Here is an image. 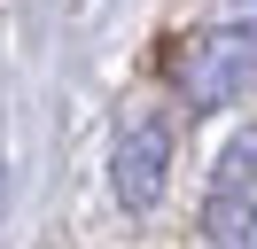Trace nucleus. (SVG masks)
I'll return each mask as SVG.
<instances>
[{
	"instance_id": "nucleus-1",
	"label": "nucleus",
	"mask_w": 257,
	"mask_h": 249,
	"mask_svg": "<svg viewBox=\"0 0 257 249\" xmlns=\"http://www.w3.org/2000/svg\"><path fill=\"white\" fill-rule=\"evenodd\" d=\"M172 78H179V93H187V109H226L234 93L257 86V31H234V24L195 31L172 55Z\"/></svg>"
},
{
	"instance_id": "nucleus-2",
	"label": "nucleus",
	"mask_w": 257,
	"mask_h": 249,
	"mask_svg": "<svg viewBox=\"0 0 257 249\" xmlns=\"http://www.w3.org/2000/svg\"><path fill=\"white\" fill-rule=\"evenodd\" d=\"M172 117H125L117 125V140H109V195H117V210H133V218H148L164 202V187H172Z\"/></svg>"
},
{
	"instance_id": "nucleus-3",
	"label": "nucleus",
	"mask_w": 257,
	"mask_h": 249,
	"mask_svg": "<svg viewBox=\"0 0 257 249\" xmlns=\"http://www.w3.org/2000/svg\"><path fill=\"white\" fill-rule=\"evenodd\" d=\"M203 241L210 249H257V187L210 179V195H203Z\"/></svg>"
},
{
	"instance_id": "nucleus-4",
	"label": "nucleus",
	"mask_w": 257,
	"mask_h": 249,
	"mask_svg": "<svg viewBox=\"0 0 257 249\" xmlns=\"http://www.w3.org/2000/svg\"><path fill=\"white\" fill-rule=\"evenodd\" d=\"M218 179H234V187H257V125H241V133L218 148Z\"/></svg>"
}]
</instances>
